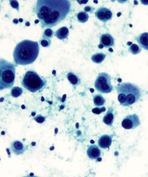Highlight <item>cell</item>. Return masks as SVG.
Here are the masks:
<instances>
[{
  "instance_id": "cell-40",
  "label": "cell",
  "mask_w": 148,
  "mask_h": 177,
  "mask_svg": "<svg viewBox=\"0 0 148 177\" xmlns=\"http://www.w3.org/2000/svg\"><path fill=\"white\" fill-rule=\"evenodd\" d=\"M21 108H22L23 109H25V106L24 105H22L21 106Z\"/></svg>"
},
{
  "instance_id": "cell-30",
  "label": "cell",
  "mask_w": 148,
  "mask_h": 177,
  "mask_svg": "<svg viewBox=\"0 0 148 177\" xmlns=\"http://www.w3.org/2000/svg\"><path fill=\"white\" fill-rule=\"evenodd\" d=\"M19 20H18L17 19H14L13 20V22L15 24H17L18 23Z\"/></svg>"
},
{
  "instance_id": "cell-25",
  "label": "cell",
  "mask_w": 148,
  "mask_h": 177,
  "mask_svg": "<svg viewBox=\"0 0 148 177\" xmlns=\"http://www.w3.org/2000/svg\"><path fill=\"white\" fill-rule=\"evenodd\" d=\"M40 43L42 46L44 47H48L50 45L51 41L49 39H43L42 40H40Z\"/></svg>"
},
{
  "instance_id": "cell-11",
  "label": "cell",
  "mask_w": 148,
  "mask_h": 177,
  "mask_svg": "<svg viewBox=\"0 0 148 177\" xmlns=\"http://www.w3.org/2000/svg\"><path fill=\"white\" fill-rule=\"evenodd\" d=\"M112 143V139L111 136L108 135H103L101 136L98 141V145L101 148H109Z\"/></svg>"
},
{
  "instance_id": "cell-33",
  "label": "cell",
  "mask_w": 148,
  "mask_h": 177,
  "mask_svg": "<svg viewBox=\"0 0 148 177\" xmlns=\"http://www.w3.org/2000/svg\"><path fill=\"white\" fill-rule=\"evenodd\" d=\"M25 25H26V26H29L30 25V23L29 22L27 21L26 22V23H25Z\"/></svg>"
},
{
  "instance_id": "cell-38",
  "label": "cell",
  "mask_w": 148,
  "mask_h": 177,
  "mask_svg": "<svg viewBox=\"0 0 148 177\" xmlns=\"http://www.w3.org/2000/svg\"><path fill=\"white\" fill-rule=\"evenodd\" d=\"M35 115H36V112H33L32 113V116H35Z\"/></svg>"
},
{
  "instance_id": "cell-31",
  "label": "cell",
  "mask_w": 148,
  "mask_h": 177,
  "mask_svg": "<svg viewBox=\"0 0 148 177\" xmlns=\"http://www.w3.org/2000/svg\"><path fill=\"white\" fill-rule=\"evenodd\" d=\"M37 177V176H35L31 174V175H27V176H24V177Z\"/></svg>"
},
{
  "instance_id": "cell-1",
  "label": "cell",
  "mask_w": 148,
  "mask_h": 177,
  "mask_svg": "<svg viewBox=\"0 0 148 177\" xmlns=\"http://www.w3.org/2000/svg\"><path fill=\"white\" fill-rule=\"evenodd\" d=\"M68 0H38L34 7L43 28H51L59 24L70 11Z\"/></svg>"
},
{
  "instance_id": "cell-13",
  "label": "cell",
  "mask_w": 148,
  "mask_h": 177,
  "mask_svg": "<svg viewBox=\"0 0 148 177\" xmlns=\"http://www.w3.org/2000/svg\"><path fill=\"white\" fill-rule=\"evenodd\" d=\"M11 149L13 152L16 155L22 154L25 151L24 146L23 145V143L18 140L12 142Z\"/></svg>"
},
{
  "instance_id": "cell-10",
  "label": "cell",
  "mask_w": 148,
  "mask_h": 177,
  "mask_svg": "<svg viewBox=\"0 0 148 177\" xmlns=\"http://www.w3.org/2000/svg\"><path fill=\"white\" fill-rule=\"evenodd\" d=\"M87 154L89 159H99L100 157L101 151L98 146L93 145L88 148Z\"/></svg>"
},
{
  "instance_id": "cell-37",
  "label": "cell",
  "mask_w": 148,
  "mask_h": 177,
  "mask_svg": "<svg viewBox=\"0 0 148 177\" xmlns=\"http://www.w3.org/2000/svg\"><path fill=\"white\" fill-rule=\"evenodd\" d=\"M58 132V129L57 128H56V129H55V133L56 134Z\"/></svg>"
},
{
  "instance_id": "cell-4",
  "label": "cell",
  "mask_w": 148,
  "mask_h": 177,
  "mask_svg": "<svg viewBox=\"0 0 148 177\" xmlns=\"http://www.w3.org/2000/svg\"><path fill=\"white\" fill-rule=\"evenodd\" d=\"M15 78V66L4 59L0 60V89L12 88Z\"/></svg>"
},
{
  "instance_id": "cell-3",
  "label": "cell",
  "mask_w": 148,
  "mask_h": 177,
  "mask_svg": "<svg viewBox=\"0 0 148 177\" xmlns=\"http://www.w3.org/2000/svg\"><path fill=\"white\" fill-rule=\"evenodd\" d=\"M115 88L118 93V100L124 107H128L136 103L142 96L140 88L130 82L118 83Z\"/></svg>"
},
{
  "instance_id": "cell-17",
  "label": "cell",
  "mask_w": 148,
  "mask_h": 177,
  "mask_svg": "<svg viewBox=\"0 0 148 177\" xmlns=\"http://www.w3.org/2000/svg\"><path fill=\"white\" fill-rule=\"evenodd\" d=\"M106 55L103 53H98L92 55L91 60L94 63L100 64L105 60Z\"/></svg>"
},
{
  "instance_id": "cell-19",
  "label": "cell",
  "mask_w": 148,
  "mask_h": 177,
  "mask_svg": "<svg viewBox=\"0 0 148 177\" xmlns=\"http://www.w3.org/2000/svg\"><path fill=\"white\" fill-rule=\"evenodd\" d=\"M77 18L78 21L80 23H85L88 21L89 16L86 12H81L76 14Z\"/></svg>"
},
{
  "instance_id": "cell-15",
  "label": "cell",
  "mask_w": 148,
  "mask_h": 177,
  "mask_svg": "<svg viewBox=\"0 0 148 177\" xmlns=\"http://www.w3.org/2000/svg\"><path fill=\"white\" fill-rule=\"evenodd\" d=\"M69 30L66 27H62L59 28L57 31L55 32V36L59 39H64L67 38L69 36Z\"/></svg>"
},
{
  "instance_id": "cell-21",
  "label": "cell",
  "mask_w": 148,
  "mask_h": 177,
  "mask_svg": "<svg viewBox=\"0 0 148 177\" xmlns=\"http://www.w3.org/2000/svg\"><path fill=\"white\" fill-rule=\"evenodd\" d=\"M141 48L136 44H131L128 48V51L133 55L138 54L141 52Z\"/></svg>"
},
{
  "instance_id": "cell-39",
  "label": "cell",
  "mask_w": 148,
  "mask_h": 177,
  "mask_svg": "<svg viewBox=\"0 0 148 177\" xmlns=\"http://www.w3.org/2000/svg\"><path fill=\"white\" fill-rule=\"evenodd\" d=\"M55 73H56V72H55V70H53V72H52V74H55Z\"/></svg>"
},
{
  "instance_id": "cell-26",
  "label": "cell",
  "mask_w": 148,
  "mask_h": 177,
  "mask_svg": "<svg viewBox=\"0 0 148 177\" xmlns=\"http://www.w3.org/2000/svg\"><path fill=\"white\" fill-rule=\"evenodd\" d=\"M92 112L95 114L97 115L100 114L102 112L101 108H99V107H96V108L93 109Z\"/></svg>"
},
{
  "instance_id": "cell-12",
  "label": "cell",
  "mask_w": 148,
  "mask_h": 177,
  "mask_svg": "<svg viewBox=\"0 0 148 177\" xmlns=\"http://www.w3.org/2000/svg\"><path fill=\"white\" fill-rule=\"evenodd\" d=\"M114 118V108L112 107H108V111L103 118V122L107 126L111 127L113 124Z\"/></svg>"
},
{
  "instance_id": "cell-7",
  "label": "cell",
  "mask_w": 148,
  "mask_h": 177,
  "mask_svg": "<svg viewBox=\"0 0 148 177\" xmlns=\"http://www.w3.org/2000/svg\"><path fill=\"white\" fill-rule=\"evenodd\" d=\"M140 124L139 118L136 114L127 115L121 123L122 127L126 129H134Z\"/></svg>"
},
{
  "instance_id": "cell-27",
  "label": "cell",
  "mask_w": 148,
  "mask_h": 177,
  "mask_svg": "<svg viewBox=\"0 0 148 177\" xmlns=\"http://www.w3.org/2000/svg\"><path fill=\"white\" fill-rule=\"evenodd\" d=\"M95 10V8L94 7H92L91 6H86L84 8V10L85 12H92L94 10Z\"/></svg>"
},
{
  "instance_id": "cell-44",
  "label": "cell",
  "mask_w": 148,
  "mask_h": 177,
  "mask_svg": "<svg viewBox=\"0 0 148 177\" xmlns=\"http://www.w3.org/2000/svg\"><path fill=\"white\" fill-rule=\"evenodd\" d=\"M91 143H94V141H92V140H91Z\"/></svg>"
},
{
  "instance_id": "cell-20",
  "label": "cell",
  "mask_w": 148,
  "mask_h": 177,
  "mask_svg": "<svg viewBox=\"0 0 148 177\" xmlns=\"http://www.w3.org/2000/svg\"><path fill=\"white\" fill-rule=\"evenodd\" d=\"M23 93V90L19 87H15L12 88L10 94L13 97H17L21 95Z\"/></svg>"
},
{
  "instance_id": "cell-22",
  "label": "cell",
  "mask_w": 148,
  "mask_h": 177,
  "mask_svg": "<svg viewBox=\"0 0 148 177\" xmlns=\"http://www.w3.org/2000/svg\"><path fill=\"white\" fill-rule=\"evenodd\" d=\"M54 32L53 30L50 28H48L46 29L45 31L43 32V39H49L53 37Z\"/></svg>"
},
{
  "instance_id": "cell-41",
  "label": "cell",
  "mask_w": 148,
  "mask_h": 177,
  "mask_svg": "<svg viewBox=\"0 0 148 177\" xmlns=\"http://www.w3.org/2000/svg\"><path fill=\"white\" fill-rule=\"evenodd\" d=\"M35 144H36V143H35V142H32V145L33 146H34Z\"/></svg>"
},
{
  "instance_id": "cell-2",
  "label": "cell",
  "mask_w": 148,
  "mask_h": 177,
  "mask_svg": "<svg viewBox=\"0 0 148 177\" xmlns=\"http://www.w3.org/2000/svg\"><path fill=\"white\" fill-rule=\"evenodd\" d=\"M40 51L38 42L25 39L19 42L13 51V58L16 64L28 65L37 59Z\"/></svg>"
},
{
  "instance_id": "cell-29",
  "label": "cell",
  "mask_w": 148,
  "mask_h": 177,
  "mask_svg": "<svg viewBox=\"0 0 148 177\" xmlns=\"http://www.w3.org/2000/svg\"><path fill=\"white\" fill-rule=\"evenodd\" d=\"M141 2L143 4L148 5V1H141Z\"/></svg>"
},
{
  "instance_id": "cell-5",
  "label": "cell",
  "mask_w": 148,
  "mask_h": 177,
  "mask_svg": "<svg viewBox=\"0 0 148 177\" xmlns=\"http://www.w3.org/2000/svg\"><path fill=\"white\" fill-rule=\"evenodd\" d=\"M21 83L25 88L31 92L35 93L45 86L46 81L36 72L29 70L23 76Z\"/></svg>"
},
{
  "instance_id": "cell-23",
  "label": "cell",
  "mask_w": 148,
  "mask_h": 177,
  "mask_svg": "<svg viewBox=\"0 0 148 177\" xmlns=\"http://www.w3.org/2000/svg\"><path fill=\"white\" fill-rule=\"evenodd\" d=\"M10 6H12V7L13 9H16L18 12L19 11V5L18 1L15 0H10Z\"/></svg>"
},
{
  "instance_id": "cell-32",
  "label": "cell",
  "mask_w": 148,
  "mask_h": 177,
  "mask_svg": "<svg viewBox=\"0 0 148 177\" xmlns=\"http://www.w3.org/2000/svg\"><path fill=\"white\" fill-rule=\"evenodd\" d=\"M66 94H64V96H63V99H62V102H64V101L65 100V99H66Z\"/></svg>"
},
{
  "instance_id": "cell-43",
  "label": "cell",
  "mask_w": 148,
  "mask_h": 177,
  "mask_svg": "<svg viewBox=\"0 0 148 177\" xmlns=\"http://www.w3.org/2000/svg\"><path fill=\"white\" fill-rule=\"evenodd\" d=\"M94 3H98V1H94Z\"/></svg>"
},
{
  "instance_id": "cell-8",
  "label": "cell",
  "mask_w": 148,
  "mask_h": 177,
  "mask_svg": "<svg viewBox=\"0 0 148 177\" xmlns=\"http://www.w3.org/2000/svg\"><path fill=\"white\" fill-rule=\"evenodd\" d=\"M95 16L98 20L105 23L112 18V12L106 7H100L95 13Z\"/></svg>"
},
{
  "instance_id": "cell-24",
  "label": "cell",
  "mask_w": 148,
  "mask_h": 177,
  "mask_svg": "<svg viewBox=\"0 0 148 177\" xmlns=\"http://www.w3.org/2000/svg\"><path fill=\"white\" fill-rule=\"evenodd\" d=\"M46 118L44 117V116H42L41 115H38V116H36L34 118V120L36 122L40 123V124H42L46 120Z\"/></svg>"
},
{
  "instance_id": "cell-6",
  "label": "cell",
  "mask_w": 148,
  "mask_h": 177,
  "mask_svg": "<svg viewBox=\"0 0 148 177\" xmlns=\"http://www.w3.org/2000/svg\"><path fill=\"white\" fill-rule=\"evenodd\" d=\"M97 91L103 94H108L112 91L113 87L111 85V77L106 72L98 74L94 83Z\"/></svg>"
},
{
  "instance_id": "cell-14",
  "label": "cell",
  "mask_w": 148,
  "mask_h": 177,
  "mask_svg": "<svg viewBox=\"0 0 148 177\" xmlns=\"http://www.w3.org/2000/svg\"><path fill=\"white\" fill-rule=\"evenodd\" d=\"M136 40L140 47L148 51V33H142Z\"/></svg>"
},
{
  "instance_id": "cell-28",
  "label": "cell",
  "mask_w": 148,
  "mask_h": 177,
  "mask_svg": "<svg viewBox=\"0 0 148 177\" xmlns=\"http://www.w3.org/2000/svg\"><path fill=\"white\" fill-rule=\"evenodd\" d=\"M78 3H79L80 4H86V3H88V1H78Z\"/></svg>"
},
{
  "instance_id": "cell-42",
  "label": "cell",
  "mask_w": 148,
  "mask_h": 177,
  "mask_svg": "<svg viewBox=\"0 0 148 177\" xmlns=\"http://www.w3.org/2000/svg\"><path fill=\"white\" fill-rule=\"evenodd\" d=\"M42 101H44V100H45V99H43V97H42Z\"/></svg>"
},
{
  "instance_id": "cell-16",
  "label": "cell",
  "mask_w": 148,
  "mask_h": 177,
  "mask_svg": "<svg viewBox=\"0 0 148 177\" xmlns=\"http://www.w3.org/2000/svg\"><path fill=\"white\" fill-rule=\"evenodd\" d=\"M68 80L73 86H76L80 84V79L74 73L69 72L67 75Z\"/></svg>"
},
{
  "instance_id": "cell-35",
  "label": "cell",
  "mask_w": 148,
  "mask_h": 177,
  "mask_svg": "<svg viewBox=\"0 0 148 177\" xmlns=\"http://www.w3.org/2000/svg\"><path fill=\"white\" fill-rule=\"evenodd\" d=\"M39 22H40V21H39V20H38V19H37V20H35V24H37V23H39Z\"/></svg>"
},
{
  "instance_id": "cell-34",
  "label": "cell",
  "mask_w": 148,
  "mask_h": 177,
  "mask_svg": "<svg viewBox=\"0 0 148 177\" xmlns=\"http://www.w3.org/2000/svg\"><path fill=\"white\" fill-rule=\"evenodd\" d=\"M98 47H99V48L100 49H102L104 47V46L102 45V44H100L98 45Z\"/></svg>"
},
{
  "instance_id": "cell-36",
  "label": "cell",
  "mask_w": 148,
  "mask_h": 177,
  "mask_svg": "<svg viewBox=\"0 0 148 177\" xmlns=\"http://www.w3.org/2000/svg\"><path fill=\"white\" fill-rule=\"evenodd\" d=\"M19 21L20 22V23H22L23 21V19L19 18Z\"/></svg>"
},
{
  "instance_id": "cell-9",
  "label": "cell",
  "mask_w": 148,
  "mask_h": 177,
  "mask_svg": "<svg viewBox=\"0 0 148 177\" xmlns=\"http://www.w3.org/2000/svg\"><path fill=\"white\" fill-rule=\"evenodd\" d=\"M100 43L106 48H109L111 46L115 45V40L109 33H106L101 36L100 39Z\"/></svg>"
},
{
  "instance_id": "cell-18",
  "label": "cell",
  "mask_w": 148,
  "mask_h": 177,
  "mask_svg": "<svg viewBox=\"0 0 148 177\" xmlns=\"http://www.w3.org/2000/svg\"><path fill=\"white\" fill-rule=\"evenodd\" d=\"M105 99L101 94H96L94 97V104L96 106H102L105 104Z\"/></svg>"
}]
</instances>
